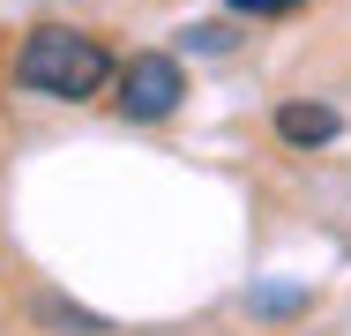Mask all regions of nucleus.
<instances>
[{"label": "nucleus", "instance_id": "1", "mask_svg": "<svg viewBox=\"0 0 351 336\" xmlns=\"http://www.w3.org/2000/svg\"><path fill=\"white\" fill-rule=\"evenodd\" d=\"M15 82L38 90V97H53V105H90L97 90L120 82V67H112V53H105L90 30L45 23V30L23 38V53H15Z\"/></svg>", "mask_w": 351, "mask_h": 336}, {"label": "nucleus", "instance_id": "2", "mask_svg": "<svg viewBox=\"0 0 351 336\" xmlns=\"http://www.w3.org/2000/svg\"><path fill=\"white\" fill-rule=\"evenodd\" d=\"M180 97H187V75H180L172 53H135L120 67V112L128 120H172Z\"/></svg>", "mask_w": 351, "mask_h": 336}, {"label": "nucleus", "instance_id": "3", "mask_svg": "<svg viewBox=\"0 0 351 336\" xmlns=\"http://www.w3.org/2000/svg\"><path fill=\"white\" fill-rule=\"evenodd\" d=\"M277 134L291 142V149H322V142H337V134H344V120H337V105L291 97V105H277Z\"/></svg>", "mask_w": 351, "mask_h": 336}, {"label": "nucleus", "instance_id": "4", "mask_svg": "<svg viewBox=\"0 0 351 336\" xmlns=\"http://www.w3.org/2000/svg\"><path fill=\"white\" fill-rule=\"evenodd\" d=\"M38 322H53L60 336H105V322H97L90 307H68V299H53V291H38Z\"/></svg>", "mask_w": 351, "mask_h": 336}, {"label": "nucleus", "instance_id": "5", "mask_svg": "<svg viewBox=\"0 0 351 336\" xmlns=\"http://www.w3.org/2000/svg\"><path fill=\"white\" fill-rule=\"evenodd\" d=\"M187 45H195V53H224V45H232V30H224V23H195V30H187Z\"/></svg>", "mask_w": 351, "mask_h": 336}, {"label": "nucleus", "instance_id": "6", "mask_svg": "<svg viewBox=\"0 0 351 336\" xmlns=\"http://www.w3.org/2000/svg\"><path fill=\"white\" fill-rule=\"evenodd\" d=\"M232 8H239V15H291L299 0H232Z\"/></svg>", "mask_w": 351, "mask_h": 336}, {"label": "nucleus", "instance_id": "7", "mask_svg": "<svg viewBox=\"0 0 351 336\" xmlns=\"http://www.w3.org/2000/svg\"><path fill=\"white\" fill-rule=\"evenodd\" d=\"M254 307H262V314H291V307H299V291H254Z\"/></svg>", "mask_w": 351, "mask_h": 336}]
</instances>
